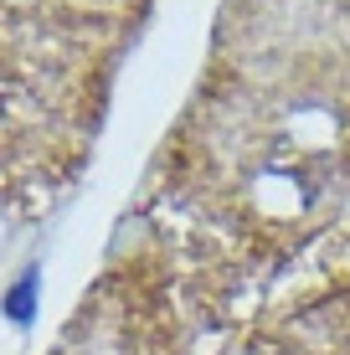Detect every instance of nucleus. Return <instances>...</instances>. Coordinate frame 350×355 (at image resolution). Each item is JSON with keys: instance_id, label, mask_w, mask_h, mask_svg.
I'll return each mask as SVG.
<instances>
[{"instance_id": "nucleus-1", "label": "nucleus", "mask_w": 350, "mask_h": 355, "mask_svg": "<svg viewBox=\"0 0 350 355\" xmlns=\"http://www.w3.org/2000/svg\"><path fill=\"white\" fill-rule=\"evenodd\" d=\"M36 304H42V263H26L16 273V284L0 293V314H6L16 329H26L36 320Z\"/></svg>"}]
</instances>
